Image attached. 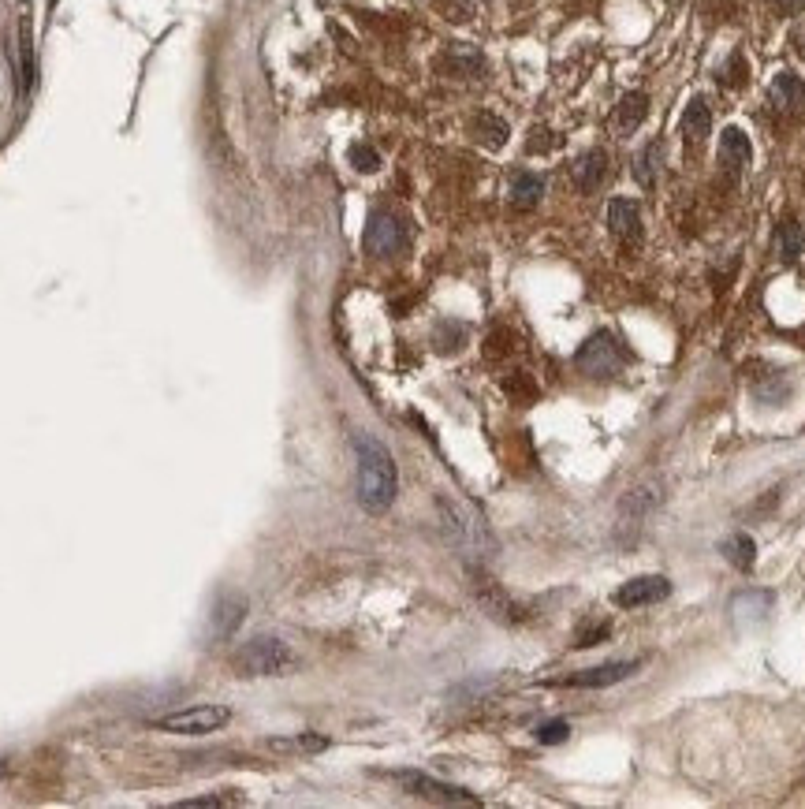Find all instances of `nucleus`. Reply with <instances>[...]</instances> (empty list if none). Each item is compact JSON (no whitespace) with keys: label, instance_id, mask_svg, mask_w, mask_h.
I'll return each mask as SVG.
<instances>
[{"label":"nucleus","instance_id":"nucleus-1","mask_svg":"<svg viewBox=\"0 0 805 809\" xmlns=\"http://www.w3.org/2000/svg\"><path fill=\"white\" fill-rule=\"evenodd\" d=\"M355 455H358V504L369 515H381L392 508L399 489V470L392 452L384 448L381 440H373L369 433L355 437Z\"/></svg>","mask_w":805,"mask_h":809},{"label":"nucleus","instance_id":"nucleus-2","mask_svg":"<svg viewBox=\"0 0 805 809\" xmlns=\"http://www.w3.org/2000/svg\"><path fill=\"white\" fill-rule=\"evenodd\" d=\"M295 664H299L295 649L273 634H258L232 653V668L239 675H291Z\"/></svg>","mask_w":805,"mask_h":809},{"label":"nucleus","instance_id":"nucleus-3","mask_svg":"<svg viewBox=\"0 0 805 809\" xmlns=\"http://www.w3.org/2000/svg\"><path fill=\"white\" fill-rule=\"evenodd\" d=\"M228 720H232V709H228V705L205 701V705H187V709H176V713H168V716H157L153 727L172 731V735H213V731H220Z\"/></svg>","mask_w":805,"mask_h":809},{"label":"nucleus","instance_id":"nucleus-4","mask_svg":"<svg viewBox=\"0 0 805 809\" xmlns=\"http://www.w3.org/2000/svg\"><path fill=\"white\" fill-rule=\"evenodd\" d=\"M578 370L589 373V377H615V373L627 366V351H623V343L615 340L612 332H593L586 343H582V351H578Z\"/></svg>","mask_w":805,"mask_h":809},{"label":"nucleus","instance_id":"nucleus-5","mask_svg":"<svg viewBox=\"0 0 805 809\" xmlns=\"http://www.w3.org/2000/svg\"><path fill=\"white\" fill-rule=\"evenodd\" d=\"M388 780H396L407 795L429 798V802H440V806H478V798L463 791V787H451L444 780H433L425 772H388Z\"/></svg>","mask_w":805,"mask_h":809},{"label":"nucleus","instance_id":"nucleus-6","mask_svg":"<svg viewBox=\"0 0 805 809\" xmlns=\"http://www.w3.org/2000/svg\"><path fill=\"white\" fill-rule=\"evenodd\" d=\"M366 250L373 254V258H392V254H399V250L407 247V224L396 217V213H373L366 224Z\"/></svg>","mask_w":805,"mask_h":809},{"label":"nucleus","instance_id":"nucleus-7","mask_svg":"<svg viewBox=\"0 0 805 809\" xmlns=\"http://www.w3.org/2000/svg\"><path fill=\"white\" fill-rule=\"evenodd\" d=\"M440 515H444V526H448V534L455 545H463V549L478 552L481 545H489V534H485V526H481L474 515L466 508H459V504H451V500H444L440 496Z\"/></svg>","mask_w":805,"mask_h":809},{"label":"nucleus","instance_id":"nucleus-8","mask_svg":"<svg viewBox=\"0 0 805 809\" xmlns=\"http://www.w3.org/2000/svg\"><path fill=\"white\" fill-rule=\"evenodd\" d=\"M671 593V582L664 575H642L630 578L615 590V604L619 608H645V604H660Z\"/></svg>","mask_w":805,"mask_h":809},{"label":"nucleus","instance_id":"nucleus-9","mask_svg":"<svg viewBox=\"0 0 805 809\" xmlns=\"http://www.w3.org/2000/svg\"><path fill=\"white\" fill-rule=\"evenodd\" d=\"M642 668V660H612V664H597V668H586L578 675H567L563 686H578V690H597V686H612L623 683L627 675H634Z\"/></svg>","mask_w":805,"mask_h":809},{"label":"nucleus","instance_id":"nucleus-10","mask_svg":"<svg viewBox=\"0 0 805 809\" xmlns=\"http://www.w3.org/2000/svg\"><path fill=\"white\" fill-rule=\"evenodd\" d=\"M608 228H612L615 239L638 243V239H642V213H638V202L612 198V202H608Z\"/></svg>","mask_w":805,"mask_h":809},{"label":"nucleus","instance_id":"nucleus-11","mask_svg":"<svg viewBox=\"0 0 805 809\" xmlns=\"http://www.w3.org/2000/svg\"><path fill=\"white\" fill-rule=\"evenodd\" d=\"M768 101H772V109L779 116H791V112H802L805 105V86L802 79L794 75V71H779L772 90H768Z\"/></svg>","mask_w":805,"mask_h":809},{"label":"nucleus","instance_id":"nucleus-12","mask_svg":"<svg viewBox=\"0 0 805 809\" xmlns=\"http://www.w3.org/2000/svg\"><path fill=\"white\" fill-rule=\"evenodd\" d=\"M750 157H753L750 135H746L742 127H727L724 135H720V165H724L731 176H738L742 168L750 165Z\"/></svg>","mask_w":805,"mask_h":809},{"label":"nucleus","instance_id":"nucleus-13","mask_svg":"<svg viewBox=\"0 0 805 809\" xmlns=\"http://www.w3.org/2000/svg\"><path fill=\"white\" fill-rule=\"evenodd\" d=\"M604 176H608V153H601V150L582 153V157L571 165V179L578 183V191H586V194L597 191Z\"/></svg>","mask_w":805,"mask_h":809},{"label":"nucleus","instance_id":"nucleus-14","mask_svg":"<svg viewBox=\"0 0 805 809\" xmlns=\"http://www.w3.org/2000/svg\"><path fill=\"white\" fill-rule=\"evenodd\" d=\"M768 612H772V593L746 590V593H738L735 601H731V616H735L738 627H746V623H757V619H765Z\"/></svg>","mask_w":805,"mask_h":809},{"label":"nucleus","instance_id":"nucleus-15","mask_svg":"<svg viewBox=\"0 0 805 809\" xmlns=\"http://www.w3.org/2000/svg\"><path fill=\"white\" fill-rule=\"evenodd\" d=\"M645 116H649V97L642 90H634L619 101V109H615V131L619 135H630V131H638L645 124Z\"/></svg>","mask_w":805,"mask_h":809},{"label":"nucleus","instance_id":"nucleus-16","mask_svg":"<svg viewBox=\"0 0 805 809\" xmlns=\"http://www.w3.org/2000/svg\"><path fill=\"white\" fill-rule=\"evenodd\" d=\"M712 131V112L705 105V97H694L683 112V135H686V146H701Z\"/></svg>","mask_w":805,"mask_h":809},{"label":"nucleus","instance_id":"nucleus-17","mask_svg":"<svg viewBox=\"0 0 805 809\" xmlns=\"http://www.w3.org/2000/svg\"><path fill=\"white\" fill-rule=\"evenodd\" d=\"M246 616V601L239 597V593H224L217 601V608H213V634L217 638H228V634L243 623Z\"/></svg>","mask_w":805,"mask_h":809},{"label":"nucleus","instance_id":"nucleus-18","mask_svg":"<svg viewBox=\"0 0 805 809\" xmlns=\"http://www.w3.org/2000/svg\"><path fill=\"white\" fill-rule=\"evenodd\" d=\"M541 194H545V179L541 176H533V172H515V176H511L507 198H511L515 209H533L541 202Z\"/></svg>","mask_w":805,"mask_h":809},{"label":"nucleus","instance_id":"nucleus-19","mask_svg":"<svg viewBox=\"0 0 805 809\" xmlns=\"http://www.w3.org/2000/svg\"><path fill=\"white\" fill-rule=\"evenodd\" d=\"M776 250H779V258H783V261H798L805 254V232H802V224H798V220L787 217L783 224H779Z\"/></svg>","mask_w":805,"mask_h":809},{"label":"nucleus","instance_id":"nucleus-20","mask_svg":"<svg viewBox=\"0 0 805 809\" xmlns=\"http://www.w3.org/2000/svg\"><path fill=\"white\" fill-rule=\"evenodd\" d=\"M720 552H724L727 563H735L738 571H750L753 560H757V545H753L750 534H731L724 545H720Z\"/></svg>","mask_w":805,"mask_h":809},{"label":"nucleus","instance_id":"nucleus-21","mask_svg":"<svg viewBox=\"0 0 805 809\" xmlns=\"http://www.w3.org/2000/svg\"><path fill=\"white\" fill-rule=\"evenodd\" d=\"M269 750H280V754H321L328 746L325 735H280V739L265 742Z\"/></svg>","mask_w":805,"mask_h":809},{"label":"nucleus","instance_id":"nucleus-22","mask_svg":"<svg viewBox=\"0 0 805 809\" xmlns=\"http://www.w3.org/2000/svg\"><path fill=\"white\" fill-rule=\"evenodd\" d=\"M474 590H478L481 604H485V608H492V616H504V619L515 616V604L507 601L504 593L492 586V578H485V575H478V571H474Z\"/></svg>","mask_w":805,"mask_h":809},{"label":"nucleus","instance_id":"nucleus-23","mask_svg":"<svg viewBox=\"0 0 805 809\" xmlns=\"http://www.w3.org/2000/svg\"><path fill=\"white\" fill-rule=\"evenodd\" d=\"M660 142H649L642 153H638V161H634V176H638V183L642 187H653L656 176H660Z\"/></svg>","mask_w":805,"mask_h":809},{"label":"nucleus","instance_id":"nucleus-24","mask_svg":"<svg viewBox=\"0 0 805 809\" xmlns=\"http://www.w3.org/2000/svg\"><path fill=\"white\" fill-rule=\"evenodd\" d=\"M478 138H481V142H485V146H492V150H496V146H504L507 124H504V120H496V116H489V112H485V116H478Z\"/></svg>","mask_w":805,"mask_h":809},{"label":"nucleus","instance_id":"nucleus-25","mask_svg":"<svg viewBox=\"0 0 805 809\" xmlns=\"http://www.w3.org/2000/svg\"><path fill=\"white\" fill-rule=\"evenodd\" d=\"M351 165H355L358 172H377V168H381V157L358 142V146H351Z\"/></svg>","mask_w":805,"mask_h":809},{"label":"nucleus","instance_id":"nucleus-26","mask_svg":"<svg viewBox=\"0 0 805 809\" xmlns=\"http://www.w3.org/2000/svg\"><path fill=\"white\" fill-rule=\"evenodd\" d=\"M571 735V727L563 724V720H548V724L537 727V742H545V746H556V742H563Z\"/></svg>","mask_w":805,"mask_h":809},{"label":"nucleus","instance_id":"nucleus-27","mask_svg":"<svg viewBox=\"0 0 805 809\" xmlns=\"http://www.w3.org/2000/svg\"><path fill=\"white\" fill-rule=\"evenodd\" d=\"M776 4V12H798V8H805V0H772Z\"/></svg>","mask_w":805,"mask_h":809},{"label":"nucleus","instance_id":"nucleus-28","mask_svg":"<svg viewBox=\"0 0 805 809\" xmlns=\"http://www.w3.org/2000/svg\"><path fill=\"white\" fill-rule=\"evenodd\" d=\"M228 798H191V802H183V806H224Z\"/></svg>","mask_w":805,"mask_h":809},{"label":"nucleus","instance_id":"nucleus-29","mask_svg":"<svg viewBox=\"0 0 805 809\" xmlns=\"http://www.w3.org/2000/svg\"><path fill=\"white\" fill-rule=\"evenodd\" d=\"M4 772H8V765H4V761H0V776H4Z\"/></svg>","mask_w":805,"mask_h":809}]
</instances>
